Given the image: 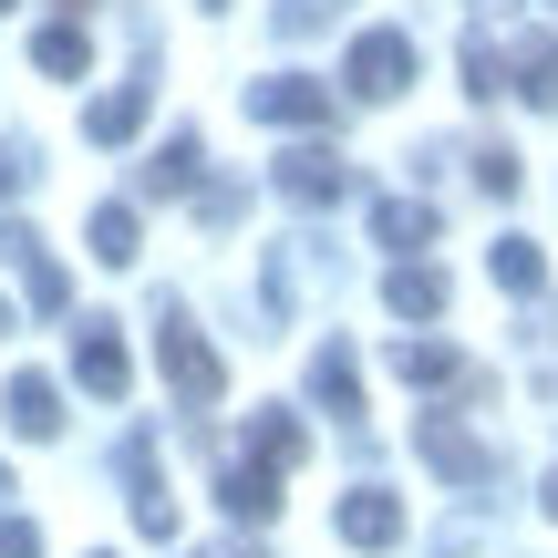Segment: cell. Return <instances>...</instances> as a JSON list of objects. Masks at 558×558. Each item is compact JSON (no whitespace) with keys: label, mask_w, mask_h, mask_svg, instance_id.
<instances>
[{"label":"cell","mask_w":558,"mask_h":558,"mask_svg":"<svg viewBox=\"0 0 558 558\" xmlns=\"http://www.w3.org/2000/svg\"><path fill=\"white\" fill-rule=\"evenodd\" d=\"M269 186L290 207H341V197H352V166H341L331 145H290V156L269 166Z\"/></svg>","instance_id":"3"},{"label":"cell","mask_w":558,"mask_h":558,"mask_svg":"<svg viewBox=\"0 0 558 558\" xmlns=\"http://www.w3.org/2000/svg\"><path fill=\"white\" fill-rule=\"evenodd\" d=\"M548 518H558V476H548Z\"/></svg>","instance_id":"28"},{"label":"cell","mask_w":558,"mask_h":558,"mask_svg":"<svg viewBox=\"0 0 558 558\" xmlns=\"http://www.w3.org/2000/svg\"><path fill=\"white\" fill-rule=\"evenodd\" d=\"M156 362H166V383H177L186 414H207V403H218V383H228V373H218V352H207V331L177 311V300H166V320H156Z\"/></svg>","instance_id":"1"},{"label":"cell","mask_w":558,"mask_h":558,"mask_svg":"<svg viewBox=\"0 0 558 558\" xmlns=\"http://www.w3.org/2000/svg\"><path fill=\"white\" fill-rule=\"evenodd\" d=\"M73 383H83V393H104V403H124V383H135V352H124L114 320H83V331H73Z\"/></svg>","instance_id":"7"},{"label":"cell","mask_w":558,"mask_h":558,"mask_svg":"<svg viewBox=\"0 0 558 558\" xmlns=\"http://www.w3.org/2000/svg\"><path fill=\"white\" fill-rule=\"evenodd\" d=\"M197 166H207L197 135H166L156 156H145V197H197Z\"/></svg>","instance_id":"15"},{"label":"cell","mask_w":558,"mask_h":558,"mask_svg":"<svg viewBox=\"0 0 558 558\" xmlns=\"http://www.w3.org/2000/svg\"><path fill=\"white\" fill-rule=\"evenodd\" d=\"M424 465H435V476H456V486H476V476H486V445L465 435L456 414H424Z\"/></svg>","instance_id":"11"},{"label":"cell","mask_w":558,"mask_h":558,"mask_svg":"<svg viewBox=\"0 0 558 558\" xmlns=\"http://www.w3.org/2000/svg\"><path fill=\"white\" fill-rule=\"evenodd\" d=\"M403 538V497L393 486H352L341 497V548H393Z\"/></svg>","instance_id":"8"},{"label":"cell","mask_w":558,"mask_h":558,"mask_svg":"<svg viewBox=\"0 0 558 558\" xmlns=\"http://www.w3.org/2000/svg\"><path fill=\"white\" fill-rule=\"evenodd\" d=\"M218 507H228V518H248V527L279 518V465H259V456L228 465V476H218Z\"/></svg>","instance_id":"13"},{"label":"cell","mask_w":558,"mask_h":558,"mask_svg":"<svg viewBox=\"0 0 558 558\" xmlns=\"http://www.w3.org/2000/svg\"><path fill=\"white\" fill-rule=\"evenodd\" d=\"M548 11H558V0H548Z\"/></svg>","instance_id":"32"},{"label":"cell","mask_w":558,"mask_h":558,"mask_svg":"<svg viewBox=\"0 0 558 558\" xmlns=\"http://www.w3.org/2000/svg\"><path fill=\"white\" fill-rule=\"evenodd\" d=\"M486 269H497V290H538V279H548V259H538V239H497V248H486Z\"/></svg>","instance_id":"21"},{"label":"cell","mask_w":558,"mask_h":558,"mask_svg":"<svg viewBox=\"0 0 558 558\" xmlns=\"http://www.w3.org/2000/svg\"><path fill=\"white\" fill-rule=\"evenodd\" d=\"M145 104H156V83H114V94H94V114H83V135H94V145H124V135H135V124H145Z\"/></svg>","instance_id":"12"},{"label":"cell","mask_w":558,"mask_h":558,"mask_svg":"<svg viewBox=\"0 0 558 558\" xmlns=\"http://www.w3.org/2000/svg\"><path fill=\"white\" fill-rule=\"evenodd\" d=\"M476 186H486V197H518V156H507V145H486V156H476Z\"/></svg>","instance_id":"24"},{"label":"cell","mask_w":558,"mask_h":558,"mask_svg":"<svg viewBox=\"0 0 558 558\" xmlns=\"http://www.w3.org/2000/svg\"><path fill=\"white\" fill-rule=\"evenodd\" d=\"M320 21H331V0H279V32H290V41H311Z\"/></svg>","instance_id":"25"},{"label":"cell","mask_w":558,"mask_h":558,"mask_svg":"<svg viewBox=\"0 0 558 558\" xmlns=\"http://www.w3.org/2000/svg\"><path fill=\"white\" fill-rule=\"evenodd\" d=\"M248 114H259V124H300V135H320V124H331V83H311V73H269V83H248Z\"/></svg>","instance_id":"6"},{"label":"cell","mask_w":558,"mask_h":558,"mask_svg":"<svg viewBox=\"0 0 558 558\" xmlns=\"http://www.w3.org/2000/svg\"><path fill=\"white\" fill-rule=\"evenodd\" d=\"M83 239H94V259H104V269H124V259L145 248V228H135V207H124V197H104L94 218H83Z\"/></svg>","instance_id":"16"},{"label":"cell","mask_w":558,"mask_h":558,"mask_svg":"<svg viewBox=\"0 0 558 558\" xmlns=\"http://www.w3.org/2000/svg\"><path fill=\"white\" fill-rule=\"evenodd\" d=\"M32 177H41V156H32V145H0V207H11Z\"/></svg>","instance_id":"23"},{"label":"cell","mask_w":558,"mask_h":558,"mask_svg":"<svg viewBox=\"0 0 558 558\" xmlns=\"http://www.w3.org/2000/svg\"><path fill=\"white\" fill-rule=\"evenodd\" d=\"M507 73H518V94H527V104H558V41H548V32H527L518 52H507Z\"/></svg>","instance_id":"19"},{"label":"cell","mask_w":558,"mask_h":558,"mask_svg":"<svg viewBox=\"0 0 558 558\" xmlns=\"http://www.w3.org/2000/svg\"><path fill=\"white\" fill-rule=\"evenodd\" d=\"M239 207H248L239 186H197V218H207V228H239Z\"/></svg>","instance_id":"26"},{"label":"cell","mask_w":558,"mask_h":558,"mask_svg":"<svg viewBox=\"0 0 558 558\" xmlns=\"http://www.w3.org/2000/svg\"><path fill=\"white\" fill-rule=\"evenodd\" d=\"M248 456H259V465H279V476H290V465L311 456V435H300V414H259V424H248Z\"/></svg>","instance_id":"20"},{"label":"cell","mask_w":558,"mask_h":558,"mask_svg":"<svg viewBox=\"0 0 558 558\" xmlns=\"http://www.w3.org/2000/svg\"><path fill=\"white\" fill-rule=\"evenodd\" d=\"M383 311H393V320H435L445 311V269L435 259H403L393 279H383Z\"/></svg>","instance_id":"14"},{"label":"cell","mask_w":558,"mask_h":558,"mask_svg":"<svg viewBox=\"0 0 558 558\" xmlns=\"http://www.w3.org/2000/svg\"><path fill=\"white\" fill-rule=\"evenodd\" d=\"M0 414H11V435L52 445V435H62V383H52V373H11V393H0Z\"/></svg>","instance_id":"9"},{"label":"cell","mask_w":558,"mask_h":558,"mask_svg":"<svg viewBox=\"0 0 558 558\" xmlns=\"http://www.w3.org/2000/svg\"><path fill=\"white\" fill-rule=\"evenodd\" d=\"M0 11H21V0H0Z\"/></svg>","instance_id":"30"},{"label":"cell","mask_w":558,"mask_h":558,"mask_svg":"<svg viewBox=\"0 0 558 558\" xmlns=\"http://www.w3.org/2000/svg\"><path fill=\"white\" fill-rule=\"evenodd\" d=\"M32 62H41L52 83H73L83 62H94V41H83V21H41V32H32Z\"/></svg>","instance_id":"18"},{"label":"cell","mask_w":558,"mask_h":558,"mask_svg":"<svg viewBox=\"0 0 558 558\" xmlns=\"http://www.w3.org/2000/svg\"><path fill=\"white\" fill-rule=\"evenodd\" d=\"M0 331H11V300H0Z\"/></svg>","instance_id":"29"},{"label":"cell","mask_w":558,"mask_h":558,"mask_svg":"<svg viewBox=\"0 0 558 558\" xmlns=\"http://www.w3.org/2000/svg\"><path fill=\"white\" fill-rule=\"evenodd\" d=\"M0 497H11V476H0Z\"/></svg>","instance_id":"31"},{"label":"cell","mask_w":558,"mask_h":558,"mask_svg":"<svg viewBox=\"0 0 558 558\" xmlns=\"http://www.w3.org/2000/svg\"><path fill=\"white\" fill-rule=\"evenodd\" d=\"M0 558H41V527L32 518H0Z\"/></svg>","instance_id":"27"},{"label":"cell","mask_w":558,"mask_h":558,"mask_svg":"<svg viewBox=\"0 0 558 558\" xmlns=\"http://www.w3.org/2000/svg\"><path fill=\"white\" fill-rule=\"evenodd\" d=\"M0 259L21 269V300H32V311H73V279H62V259H52V248H41L21 218H0Z\"/></svg>","instance_id":"5"},{"label":"cell","mask_w":558,"mask_h":558,"mask_svg":"<svg viewBox=\"0 0 558 558\" xmlns=\"http://www.w3.org/2000/svg\"><path fill=\"white\" fill-rule=\"evenodd\" d=\"M311 393H320V414L362 424V362H352V341H320V352H311Z\"/></svg>","instance_id":"10"},{"label":"cell","mask_w":558,"mask_h":558,"mask_svg":"<svg viewBox=\"0 0 558 558\" xmlns=\"http://www.w3.org/2000/svg\"><path fill=\"white\" fill-rule=\"evenodd\" d=\"M114 465H124V507H135V527H145V538H177V497H166V476H156V435H124Z\"/></svg>","instance_id":"2"},{"label":"cell","mask_w":558,"mask_h":558,"mask_svg":"<svg viewBox=\"0 0 558 558\" xmlns=\"http://www.w3.org/2000/svg\"><path fill=\"white\" fill-rule=\"evenodd\" d=\"M424 239H435L424 197H373V248H424Z\"/></svg>","instance_id":"17"},{"label":"cell","mask_w":558,"mask_h":558,"mask_svg":"<svg viewBox=\"0 0 558 558\" xmlns=\"http://www.w3.org/2000/svg\"><path fill=\"white\" fill-rule=\"evenodd\" d=\"M393 373H403V383H424V393H445V383H456L465 362L445 352V341H403V352H393Z\"/></svg>","instance_id":"22"},{"label":"cell","mask_w":558,"mask_h":558,"mask_svg":"<svg viewBox=\"0 0 558 558\" xmlns=\"http://www.w3.org/2000/svg\"><path fill=\"white\" fill-rule=\"evenodd\" d=\"M341 83H352L362 104H393L403 83H414V41H403V32H362L352 62H341Z\"/></svg>","instance_id":"4"}]
</instances>
